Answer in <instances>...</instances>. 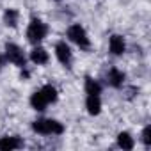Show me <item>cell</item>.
<instances>
[{
  "instance_id": "6da1fadb",
  "label": "cell",
  "mask_w": 151,
  "mask_h": 151,
  "mask_svg": "<svg viewBox=\"0 0 151 151\" xmlns=\"http://www.w3.org/2000/svg\"><path fill=\"white\" fill-rule=\"evenodd\" d=\"M32 128L37 132V133H43V135H50V133H62L64 132V126L59 123V121H53V119H37L34 121Z\"/></svg>"
},
{
  "instance_id": "7a4b0ae2",
  "label": "cell",
  "mask_w": 151,
  "mask_h": 151,
  "mask_svg": "<svg viewBox=\"0 0 151 151\" xmlns=\"http://www.w3.org/2000/svg\"><path fill=\"white\" fill-rule=\"evenodd\" d=\"M46 36V25L39 20H32L27 30V37L32 45H37L39 41H43V37Z\"/></svg>"
},
{
  "instance_id": "3957f363",
  "label": "cell",
  "mask_w": 151,
  "mask_h": 151,
  "mask_svg": "<svg viewBox=\"0 0 151 151\" xmlns=\"http://www.w3.org/2000/svg\"><path fill=\"white\" fill-rule=\"evenodd\" d=\"M68 37H69L73 43H77L78 46H82V48H87V46H89V37H87L86 30H84L80 25H71L69 30H68Z\"/></svg>"
},
{
  "instance_id": "277c9868",
  "label": "cell",
  "mask_w": 151,
  "mask_h": 151,
  "mask_svg": "<svg viewBox=\"0 0 151 151\" xmlns=\"http://www.w3.org/2000/svg\"><path fill=\"white\" fill-rule=\"evenodd\" d=\"M6 53H7V59H9L13 64L20 66V68L25 66V55H23V52H22L20 46L9 43V45H6Z\"/></svg>"
},
{
  "instance_id": "5b68a950",
  "label": "cell",
  "mask_w": 151,
  "mask_h": 151,
  "mask_svg": "<svg viewBox=\"0 0 151 151\" xmlns=\"http://www.w3.org/2000/svg\"><path fill=\"white\" fill-rule=\"evenodd\" d=\"M55 53H57V59H59L62 64L68 66V64L71 62V50H69V46H68L66 43H57Z\"/></svg>"
},
{
  "instance_id": "8992f818",
  "label": "cell",
  "mask_w": 151,
  "mask_h": 151,
  "mask_svg": "<svg viewBox=\"0 0 151 151\" xmlns=\"http://www.w3.org/2000/svg\"><path fill=\"white\" fill-rule=\"evenodd\" d=\"M16 147H22V140L20 139H16V137L0 139V151H11V149H16Z\"/></svg>"
},
{
  "instance_id": "52a82bcc",
  "label": "cell",
  "mask_w": 151,
  "mask_h": 151,
  "mask_svg": "<svg viewBox=\"0 0 151 151\" xmlns=\"http://www.w3.org/2000/svg\"><path fill=\"white\" fill-rule=\"evenodd\" d=\"M30 59H32V62H36V64H46V62H48V53H46L45 48L37 46V48H34V50L30 52Z\"/></svg>"
},
{
  "instance_id": "ba28073f",
  "label": "cell",
  "mask_w": 151,
  "mask_h": 151,
  "mask_svg": "<svg viewBox=\"0 0 151 151\" xmlns=\"http://www.w3.org/2000/svg\"><path fill=\"white\" fill-rule=\"evenodd\" d=\"M86 107H87V112H89V114L96 116V114H100V110H101V101H100L98 96L89 94V98H87V101H86Z\"/></svg>"
},
{
  "instance_id": "9c48e42d",
  "label": "cell",
  "mask_w": 151,
  "mask_h": 151,
  "mask_svg": "<svg viewBox=\"0 0 151 151\" xmlns=\"http://www.w3.org/2000/svg\"><path fill=\"white\" fill-rule=\"evenodd\" d=\"M110 52L114 55H121L124 52V41L121 36H112L110 37Z\"/></svg>"
},
{
  "instance_id": "30bf717a",
  "label": "cell",
  "mask_w": 151,
  "mask_h": 151,
  "mask_svg": "<svg viewBox=\"0 0 151 151\" xmlns=\"http://www.w3.org/2000/svg\"><path fill=\"white\" fill-rule=\"evenodd\" d=\"M123 80H124V73L119 71V69H110L109 71V84L114 86V87H119L123 86Z\"/></svg>"
},
{
  "instance_id": "8fae6325",
  "label": "cell",
  "mask_w": 151,
  "mask_h": 151,
  "mask_svg": "<svg viewBox=\"0 0 151 151\" xmlns=\"http://www.w3.org/2000/svg\"><path fill=\"white\" fill-rule=\"evenodd\" d=\"M30 105H32L36 110H45V107L48 105V101H46V98L43 96V93L39 91V93H34V94H32V98H30Z\"/></svg>"
},
{
  "instance_id": "7c38bea8",
  "label": "cell",
  "mask_w": 151,
  "mask_h": 151,
  "mask_svg": "<svg viewBox=\"0 0 151 151\" xmlns=\"http://www.w3.org/2000/svg\"><path fill=\"white\" fill-rule=\"evenodd\" d=\"M117 144H119V147H123V149H132V147H133V139L130 137V133L121 132V133L117 135Z\"/></svg>"
},
{
  "instance_id": "4fadbf2b",
  "label": "cell",
  "mask_w": 151,
  "mask_h": 151,
  "mask_svg": "<svg viewBox=\"0 0 151 151\" xmlns=\"http://www.w3.org/2000/svg\"><path fill=\"white\" fill-rule=\"evenodd\" d=\"M86 91H87V94H93V96H98L100 94V91H101V87H100V84L96 82V80H93V78H86Z\"/></svg>"
},
{
  "instance_id": "5bb4252c",
  "label": "cell",
  "mask_w": 151,
  "mask_h": 151,
  "mask_svg": "<svg viewBox=\"0 0 151 151\" xmlns=\"http://www.w3.org/2000/svg\"><path fill=\"white\" fill-rule=\"evenodd\" d=\"M41 93H43V96L46 98L48 103H52V101L57 100V91H55V87H52V86H45V87L41 89Z\"/></svg>"
},
{
  "instance_id": "9a60e30c",
  "label": "cell",
  "mask_w": 151,
  "mask_h": 151,
  "mask_svg": "<svg viewBox=\"0 0 151 151\" xmlns=\"http://www.w3.org/2000/svg\"><path fill=\"white\" fill-rule=\"evenodd\" d=\"M4 20H6V25H9V27H16V22H18V13H16L14 9H9V11H6Z\"/></svg>"
},
{
  "instance_id": "2e32d148",
  "label": "cell",
  "mask_w": 151,
  "mask_h": 151,
  "mask_svg": "<svg viewBox=\"0 0 151 151\" xmlns=\"http://www.w3.org/2000/svg\"><path fill=\"white\" fill-rule=\"evenodd\" d=\"M142 140H144L146 146L151 144V126H146V128H144V132H142Z\"/></svg>"
},
{
  "instance_id": "e0dca14e",
  "label": "cell",
  "mask_w": 151,
  "mask_h": 151,
  "mask_svg": "<svg viewBox=\"0 0 151 151\" xmlns=\"http://www.w3.org/2000/svg\"><path fill=\"white\" fill-rule=\"evenodd\" d=\"M0 64H2V60H0Z\"/></svg>"
}]
</instances>
